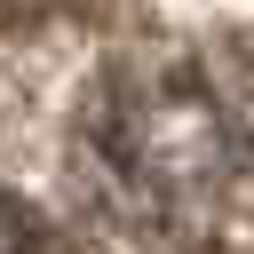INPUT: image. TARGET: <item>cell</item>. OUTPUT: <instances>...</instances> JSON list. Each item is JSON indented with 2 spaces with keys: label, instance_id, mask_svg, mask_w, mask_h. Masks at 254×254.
<instances>
[{
  "label": "cell",
  "instance_id": "obj_1",
  "mask_svg": "<svg viewBox=\"0 0 254 254\" xmlns=\"http://www.w3.org/2000/svg\"><path fill=\"white\" fill-rule=\"evenodd\" d=\"M111 103H119V119H111L103 143H111V159L135 183H151V190H198V183L230 175L238 135L222 119V103L190 79V64L167 71V79H151V87H119L111 79Z\"/></svg>",
  "mask_w": 254,
  "mask_h": 254
},
{
  "label": "cell",
  "instance_id": "obj_2",
  "mask_svg": "<svg viewBox=\"0 0 254 254\" xmlns=\"http://www.w3.org/2000/svg\"><path fill=\"white\" fill-rule=\"evenodd\" d=\"M0 254H40V238H32V222L16 206H0Z\"/></svg>",
  "mask_w": 254,
  "mask_h": 254
}]
</instances>
